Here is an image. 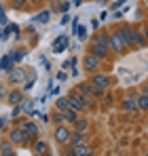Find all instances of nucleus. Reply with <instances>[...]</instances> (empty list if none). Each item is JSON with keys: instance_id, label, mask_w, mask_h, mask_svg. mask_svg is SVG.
I'll return each instance as SVG.
<instances>
[{"instance_id": "obj_1", "label": "nucleus", "mask_w": 148, "mask_h": 156, "mask_svg": "<svg viewBox=\"0 0 148 156\" xmlns=\"http://www.w3.org/2000/svg\"><path fill=\"white\" fill-rule=\"evenodd\" d=\"M87 53H91V55L99 57L104 63H108V61L112 59V53H110V49H108V36H106V32H102V34H93V36H91L89 47H87Z\"/></svg>"}, {"instance_id": "obj_2", "label": "nucleus", "mask_w": 148, "mask_h": 156, "mask_svg": "<svg viewBox=\"0 0 148 156\" xmlns=\"http://www.w3.org/2000/svg\"><path fill=\"white\" fill-rule=\"evenodd\" d=\"M87 84L91 87V91H93V95L95 97H104L106 95V91L110 89V84H112V78L108 72H104V70H99L95 74H89V80H87Z\"/></svg>"}, {"instance_id": "obj_3", "label": "nucleus", "mask_w": 148, "mask_h": 156, "mask_svg": "<svg viewBox=\"0 0 148 156\" xmlns=\"http://www.w3.org/2000/svg\"><path fill=\"white\" fill-rule=\"evenodd\" d=\"M106 36H108V49H110L112 55H117V57L127 55V49H125L123 40H121V36H119V32H117V26L112 27V30H108Z\"/></svg>"}, {"instance_id": "obj_4", "label": "nucleus", "mask_w": 148, "mask_h": 156, "mask_svg": "<svg viewBox=\"0 0 148 156\" xmlns=\"http://www.w3.org/2000/svg\"><path fill=\"white\" fill-rule=\"evenodd\" d=\"M6 139L15 146V148H30V144H28V137H25L24 129L17 125V120H15V125L9 129V135H6Z\"/></svg>"}, {"instance_id": "obj_5", "label": "nucleus", "mask_w": 148, "mask_h": 156, "mask_svg": "<svg viewBox=\"0 0 148 156\" xmlns=\"http://www.w3.org/2000/svg\"><path fill=\"white\" fill-rule=\"evenodd\" d=\"M70 135H72L70 125H55V129H53V141L59 148H66V146H70Z\"/></svg>"}, {"instance_id": "obj_6", "label": "nucleus", "mask_w": 148, "mask_h": 156, "mask_svg": "<svg viewBox=\"0 0 148 156\" xmlns=\"http://www.w3.org/2000/svg\"><path fill=\"white\" fill-rule=\"evenodd\" d=\"M117 32H119L121 40H123L127 53L135 51V44H133V26H129V23H119V26H117Z\"/></svg>"}, {"instance_id": "obj_7", "label": "nucleus", "mask_w": 148, "mask_h": 156, "mask_svg": "<svg viewBox=\"0 0 148 156\" xmlns=\"http://www.w3.org/2000/svg\"><path fill=\"white\" fill-rule=\"evenodd\" d=\"M17 125L24 129V133H25V137H28V144H30V146H32V141H34V139H38V137H40V129H38V125H36L32 118L19 120Z\"/></svg>"}, {"instance_id": "obj_8", "label": "nucleus", "mask_w": 148, "mask_h": 156, "mask_svg": "<svg viewBox=\"0 0 148 156\" xmlns=\"http://www.w3.org/2000/svg\"><path fill=\"white\" fill-rule=\"evenodd\" d=\"M104 66H106V63H104L99 57L91 55V53H87V55L83 57V70H85L87 74H95L99 70H104Z\"/></svg>"}, {"instance_id": "obj_9", "label": "nucleus", "mask_w": 148, "mask_h": 156, "mask_svg": "<svg viewBox=\"0 0 148 156\" xmlns=\"http://www.w3.org/2000/svg\"><path fill=\"white\" fill-rule=\"evenodd\" d=\"M66 97H68V105L72 108L74 112H78V114H85V112L89 110L87 101H85V99H83V97H80V95H78L74 89L70 91V93H68V95H66Z\"/></svg>"}, {"instance_id": "obj_10", "label": "nucleus", "mask_w": 148, "mask_h": 156, "mask_svg": "<svg viewBox=\"0 0 148 156\" xmlns=\"http://www.w3.org/2000/svg\"><path fill=\"white\" fill-rule=\"evenodd\" d=\"M6 74V82L9 84H15V87H19V84H24V80L28 78V70L25 68H11L9 72H4Z\"/></svg>"}, {"instance_id": "obj_11", "label": "nucleus", "mask_w": 148, "mask_h": 156, "mask_svg": "<svg viewBox=\"0 0 148 156\" xmlns=\"http://www.w3.org/2000/svg\"><path fill=\"white\" fill-rule=\"evenodd\" d=\"M74 91H76V93L85 99V101H87V105H89V108H93V105L98 104V97L93 95V91H91V87H89L87 82H78Z\"/></svg>"}, {"instance_id": "obj_12", "label": "nucleus", "mask_w": 148, "mask_h": 156, "mask_svg": "<svg viewBox=\"0 0 148 156\" xmlns=\"http://www.w3.org/2000/svg\"><path fill=\"white\" fill-rule=\"evenodd\" d=\"M133 44L135 49H146V21H142L140 27L133 26Z\"/></svg>"}, {"instance_id": "obj_13", "label": "nucleus", "mask_w": 148, "mask_h": 156, "mask_svg": "<svg viewBox=\"0 0 148 156\" xmlns=\"http://www.w3.org/2000/svg\"><path fill=\"white\" fill-rule=\"evenodd\" d=\"M24 99H25V93L19 89V87L11 89V91L6 93V97H4V101L11 105V108H13V105H21V101H24Z\"/></svg>"}, {"instance_id": "obj_14", "label": "nucleus", "mask_w": 148, "mask_h": 156, "mask_svg": "<svg viewBox=\"0 0 148 156\" xmlns=\"http://www.w3.org/2000/svg\"><path fill=\"white\" fill-rule=\"evenodd\" d=\"M70 47V38L66 36V34H61V36H57L55 40H53V44H51V51L53 53H64L66 49Z\"/></svg>"}, {"instance_id": "obj_15", "label": "nucleus", "mask_w": 148, "mask_h": 156, "mask_svg": "<svg viewBox=\"0 0 148 156\" xmlns=\"http://www.w3.org/2000/svg\"><path fill=\"white\" fill-rule=\"evenodd\" d=\"M32 152H34L36 156L47 154V152H49V144H47L43 137H38V139H34V141H32Z\"/></svg>"}, {"instance_id": "obj_16", "label": "nucleus", "mask_w": 148, "mask_h": 156, "mask_svg": "<svg viewBox=\"0 0 148 156\" xmlns=\"http://www.w3.org/2000/svg\"><path fill=\"white\" fill-rule=\"evenodd\" d=\"M121 108H123L127 114H138V112H140V110H138V101H135V95H133V97H127V99H123Z\"/></svg>"}, {"instance_id": "obj_17", "label": "nucleus", "mask_w": 148, "mask_h": 156, "mask_svg": "<svg viewBox=\"0 0 148 156\" xmlns=\"http://www.w3.org/2000/svg\"><path fill=\"white\" fill-rule=\"evenodd\" d=\"M72 148L74 156H87L89 152H93V148L87 144V141H83V144H76V146H70Z\"/></svg>"}, {"instance_id": "obj_18", "label": "nucleus", "mask_w": 148, "mask_h": 156, "mask_svg": "<svg viewBox=\"0 0 148 156\" xmlns=\"http://www.w3.org/2000/svg\"><path fill=\"white\" fill-rule=\"evenodd\" d=\"M6 6H9V9H13V11H17V13H24V11L30 9L28 0H9V2H6Z\"/></svg>"}, {"instance_id": "obj_19", "label": "nucleus", "mask_w": 148, "mask_h": 156, "mask_svg": "<svg viewBox=\"0 0 148 156\" xmlns=\"http://www.w3.org/2000/svg\"><path fill=\"white\" fill-rule=\"evenodd\" d=\"M0 156H17L15 154V146L9 139H2L0 141Z\"/></svg>"}, {"instance_id": "obj_20", "label": "nucleus", "mask_w": 148, "mask_h": 156, "mask_svg": "<svg viewBox=\"0 0 148 156\" xmlns=\"http://www.w3.org/2000/svg\"><path fill=\"white\" fill-rule=\"evenodd\" d=\"M72 131H78V133H87L89 131V120L87 118H76L72 125H70Z\"/></svg>"}, {"instance_id": "obj_21", "label": "nucleus", "mask_w": 148, "mask_h": 156, "mask_svg": "<svg viewBox=\"0 0 148 156\" xmlns=\"http://www.w3.org/2000/svg\"><path fill=\"white\" fill-rule=\"evenodd\" d=\"M135 101H138V110H140V112H146V110H148V95H146V91H142V93L135 97Z\"/></svg>"}, {"instance_id": "obj_22", "label": "nucleus", "mask_w": 148, "mask_h": 156, "mask_svg": "<svg viewBox=\"0 0 148 156\" xmlns=\"http://www.w3.org/2000/svg\"><path fill=\"white\" fill-rule=\"evenodd\" d=\"M13 66H15V63H13L11 55H2V57H0V72H9Z\"/></svg>"}, {"instance_id": "obj_23", "label": "nucleus", "mask_w": 148, "mask_h": 156, "mask_svg": "<svg viewBox=\"0 0 148 156\" xmlns=\"http://www.w3.org/2000/svg\"><path fill=\"white\" fill-rule=\"evenodd\" d=\"M49 120L53 125H66V120H64V112H59V110H53V114L49 116Z\"/></svg>"}, {"instance_id": "obj_24", "label": "nucleus", "mask_w": 148, "mask_h": 156, "mask_svg": "<svg viewBox=\"0 0 148 156\" xmlns=\"http://www.w3.org/2000/svg\"><path fill=\"white\" fill-rule=\"evenodd\" d=\"M78 118V112H74L72 108H68V110H64V120H66V125H72L74 120Z\"/></svg>"}, {"instance_id": "obj_25", "label": "nucleus", "mask_w": 148, "mask_h": 156, "mask_svg": "<svg viewBox=\"0 0 148 156\" xmlns=\"http://www.w3.org/2000/svg\"><path fill=\"white\" fill-rule=\"evenodd\" d=\"M21 110H24L25 114H30V116L36 114V112H34V101H32V99H24V101H21Z\"/></svg>"}, {"instance_id": "obj_26", "label": "nucleus", "mask_w": 148, "mask_h": 156, "mask_svg": "<svg viewBox=\"0 0 148 156\" xmlns=\"http://www.w3.org/2000/svg\"><path fill=\"white\" fill-rule=\"evenodd\" d=\"M76 36H78V40H87L89 38V30H87V26H76V32H74Z\"/></svg>"}, {"instance_id": "obj_27", "label": "nucleus", "mask_w": 148, "mask_h": 156, "mask_svg": "<svg viewBox=\"0 0 148 156\" xmlns=\"http://www.w3.org/2000/svg\"><path fill=\"white\" fill-rule=\"evenodd\" d=\"M9 55H11V59H13V63H19V61L24 59L25 51H24V49H13V51L9 53Z\"/></svg>"}, {"instance_id": "obj_28", "label": "nucleus", "mask_w": 148, "mask_h": 156, "mask_svg": "<svg viewBox=\"0 0 148 156\" xmlns=\"http://www.w3.org/2000/svg\"><path fill=\"white\" fill-rule=\"evenodd\" d=\"M70 105H68V97H57L55 99V110H59V112H64V110H68Z\"/></svg>"}, {"instance_id": "obj_29", "label": "nucleus", "mask_w": 148, "mask_h": 156, "mask_svg": "<svg viewBox=\"0 0 148 156\" xmlns=\"http://www.w3.org/2000/svg\"><path fill=\"white\" fill-rule=\"evenodd\" d=\"M9 36H11V23H6V26H2V30H0V42H4V40H9Z\"/></svg>"}, {"instance_id": "obj_30", "label": "nucleus", "mask_w": 148, "mask_h": 156, "mask_svg": "<svg viewBox=\"0 0 148 156\" xmlns=\"http://www.w3.org/2000/svg\"><path fill=\"white\" fill-rule=\"evenodd\" d=\"M49 19H51V11H43V13L36 17V21H40V23H49Z\"/></svg>"}, {"instance_id": "obj_31", "label": "nucleus", "mask_w": 148, "mask_h": 156, "mask_svg": "<svg viewBox=\"0 0 148 156\" xmlns=\"http://www.w3.org/2000/svg\"><path fill=\"white\" fill-rule=\"evenodd\" d=\"M21 112H24V110H21V105H13V110H11V116H9V118H13V120H15Z\"/></svg>"}, {"instance_id": "obj_32", "label": "nucleus", "mask_w": 148, "mask_h": 156, "mask_svg": "<svg viewBox=\"0 0 148 156\" xmlns=\"http://www.w3.org/2000/svg\"><path fill=\"white\" fill-rule=\"evenodd\" d=\"M9 21H6V13H4V4L0 2V26H6Z\"/></svg>"}, {"instance_id": "obj_33", "label": "nucleus", "mask_w": 148, "mask_h": 156, "mask_svg": "<svg viewBox=\"0 0 148 156\" xmlns=\"http://www.w3.org/2000/svg\"><path fill=\"white\" fill-rule=\"evenodd\" d=\"M28 4H30L32 9H40V6H45L47 2H45V0H28Z\"/></svg>"}, {"instance_id": "obj_34", "label": "nucleus", "mask_w": 148, "mask_h": 156, "mask_svg": "<svg viewBox=\"0 0 148 156\" xmlns=\"http://www.w3.org/2000/svg\"><path fill=\"white\" fill-rule=\"evenodd\" d=\"M57 156H74V152H72V148H70V146H66V148H61V150H59V154Z\"/></svg>"}, {"instance_id": "obj_35", "label": "nucleus", "mask_w": 148, "mask_h": 156, "mask_svg": "<svg viewBox=\"0 0 148 156\" xmlns=\"http://www.w3.org/2000/svg\"><path fill=\"white\" fill-rule=\"evenodd\" d=\"M123 15H125V11H121V9H119V11H112V19H114V21H121Z\"/></svg>"}, {"instance_id": "obj_36", "label": "nucleus", "mask_w": 148, "mask_h": 156, "mask_svg": "<svg viewBox=\"0 0 148 156\" xmlns=\"http://www.w3.org/2000/svg\"><path fill=\"white\" fill-rule=\"evenodd\" d=\"M59 23H61V26L70 23V15H68V13H64V15H61V19H59Z\"/></svg>"}, {"instance_id": "obj_37", "label": "nucleus", "mask_w": 148, "mask_h": 156, "mask_svg": "<svg viewBox=\"0 0 148 156\" xmlns=\"http://www.w3.org/2000/svg\"><path fill=\"white\" fill-rule=\"evenodd\" d=\"M91 30H93V32L99 30V19H93V21H91Z\"/></svg>"}, {"instance_id": "obj_38", "label": "nucleus", "mask_w": 148, "mask_h": 156, "mask_svg": "<svg viewBox=\"0 0 148 156\" xmlns=\"http://www.w3.org/2000/svg\"><path fill=\"white\" fill-rule=\"evenodd\" d=\"M66 78H68V72H66V70H61V72L57 74V80H66Z\"/></svg>"}, {"instance_id": "obj_39", "label": "nucleus", "mask_w": 148, "mask_h": 156, "mask_svg": "<svg viewBox=\"0 0 148 156\" xmlns=\"http://www.w3.org/2000/svg\"><path fill=\"white\" fill-rule=\"evenodd\" d=\"M6 93H9V91H6V87H2V84H0V99H4V97H6Z\"/></svg>"}, {"instance_id": "obj_40", "label": "nucleus", "mask_w": 148, "mask_h": 156, "mask_svg": "<svg viewBox=\"0 0 148 156\" xmlns=\"http://www.w3.org/2000/svg\"><path fill=\"white\" fill-rule=\"evenodd\" d=\"M83 2H87V0H74L72 4H76V6H78V4H83Z\"/></svg>"}, {"instance_id": "obj_41", "label": "nucleus", "mask_w": 148, "mask_h": 156, "mask_svg": "<svg viewBox=\"0 0 148 156\" xmlns=\"http://www.w3.org/2000/svg\"><path fill=\"white\" fill-rule=\"evenodd\" d=\"M4 129V118H0V131Z\"/></svg>"}, {"instance_id": "obj_42", "label": "nucleus", "mask_w": 148, "mask_h": 156, "mask_svg": "<svg viewBox=\"0 0 148 156\" xmlns=\"http://www.w3.org/2000/svg\"><path fill=\"white\" fill-rule=\"evenodd\" d=\"M45 2H49V4H55V2H57V0H45Z\"/></svg>"}, {"instance_id": "obj_43", "label": "nucleus", "mask_w": 148, "mask_h": 156, "mask_svg": "<svg viewBox=\"0 0 148 156\" xmlns=\"http://www.w3.org/2000/svg\"><path fill=\"white\" fill-rule=\"evenodd\" d=\"M87 156H95V152H89V154H87Z\"/></svg>"}, {"instance_id": "obj_44", "label": "nucleus", "mask_w": 148, "mask_h": 156, "mask_svg": "<svg viewBox=\"0 0 148 156\" xmlns=\"http://www.w3.org/2000/svg\"><path fill=\"white\" fill-rule=\"evenodd\" d=\"M43 156H53V154H51V152H47V154H43Z\"/></svg>"}, {"instance_id": "obj_45", "label": "nucleus", "mask_w": 148, "mask_h": 156, "mask_svg": "<svg viewBox=\"0 0 148 156\" xmlns=\"http://www.w3.org/2000/svg\"><path fill=\"white\" fill-rule=\"evenodd\" d=\"M142 2H146V0H142Z\"/></svg>"}, {"instance_id": "obj_46", "label": "nucleus", "mask_w": 148, "mask_h": 156, "mask_svg": "<svg viewBox=\"0 0 148 156\" xmlns=\"http://www.w3.org/2000/svg\"><path fill=\"white\" fill-rule=\"evenodd\" d=\"M142 156H146V154H142Z\"/></svg>"}]
</instances>
